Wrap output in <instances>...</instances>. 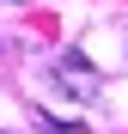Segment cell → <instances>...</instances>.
<instances>
[{"mask_svg":"<svg viewBox=\"0 0 128 134\" xmlns=\"http://www.w3.org/2000/svg\"><path fill=\"white\" fill-rule=\"evenodd\" d=\"M55 85H61L67 98H92V92H98V67L85 61L79 49H67V55L55 61Z\"/></svg>","mask_w":128,"mask_h":134,"instance_id":"cell-1","label":"cell"},{"mask_svg":"<svg viewBox=\"0 0 128 134\" xmlns=\"http://www.w3.org/2000/svg\"><path fill=\"white\" fill-rule=\"evenodd\" d=\"M37 128H43V134H73V128H61V122H49V116H37Z\"/></svg>","mask_w":128,"mask_h":134,"instance_id":"cell-2","label":"cell"}]
</instances>
